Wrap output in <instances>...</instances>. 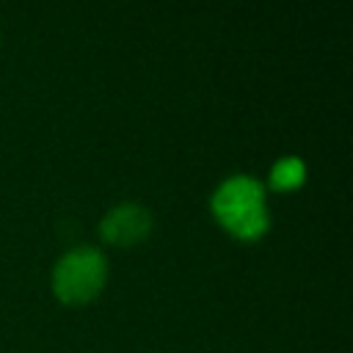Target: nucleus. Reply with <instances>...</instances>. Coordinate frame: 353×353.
Listing matches in <instances>:
<instances>
[{
    "label": "nucleus",
    "instance_id": "f257e3e1",
    "mask_svg": "<svg viewBox=\"0 0 353 353\" xmlns=\"http://www.w3.org/2000/svg\"><path fill=\"white\" fill-rule=\"evenodd\" d=\"M210 218L215 226L232 237L234 243L254 245L268 237L273 215H270V196L259 176L254 174H229L223 176L207 201Z\"/></svg>",
    "mask_w": 353,
    "mask_h": 353
},
{
    "label": "nucleus",
    "instance_id": "f03ea898",
    "mask_svg": "<svg viewBox=\"0 0 353 353\" xmlns=\"http://www.w3.org/2000/svg\"><path fill=\"white\" fill-rule=\"evenodd\" d=\"M110 281V259L105 248L77 243L58 254L50 268V292L66 309H83L102 298Z\"/></svg>",
    "mask_w": 353,
    "mask_h": 353
},
{
    "label": "nucleus",
    "instance_id": "7ed1b4c3",
    "mask_svg": "<svg viewBox=\"0 0 353 353\" xmlns=\"http://www.w3.org/2000/svg\"><path fill=\"white\" fill-rule=\"evenodd\" d=\"M154 232V215L146 204L124 199L108 207L97 223V237L99 248H138L143 245Z\"/></svg>",
    "mask_w": 353,
    "mask_h": 353
},
{
    "label": "nucleus",
    "instance_id": "20e7f679",
    "mask_svg": "<svg viewBox=\"0 0 353 353\" xmlns=\"http://www.w3.org/2000/svg\"><path fill=\"white\" fill-rule=\"evenodd\" d=\"M309 179V165L298 154H281L279 160L270 163L262 185L268 196H292L298 193Z\"/></svg>",
    "mask_w": 353,
    "mask_h": 353
},
{
    "label": "nucleus",
    "instance_id": "39448f33",
    "mask_svg": "<svg viewBox=\"0 0 353 353\" xmlns=\"http://www.w3.org/2000/svg\"><path fill=\"white\" fill-rule=\"evenodd\" d=\"M0 47H3V33H0Z\"/></svg>",
    "mask_w": 353,
    "mask_h": 353
}]
</instances>
